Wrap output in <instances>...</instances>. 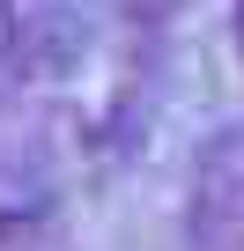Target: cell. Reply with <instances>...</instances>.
Listing matches in <instances>:
<instances>
[{
    "instance_id": "cell-1",
    "label": "cell",
    "mask_w": 244,
    "mask_h": 251,
    "mask_svg": "<svg viewBox=\"0 0 244 251\" xmlns=\"http://www.w3.org/2000/svg\"><path fill=\"white\" fill-rule=\"evenodd\" d=\"M192 222L244 236V118L215 126L192 155Z\"/></svg>"
},
{
    "instance_id": "cell-2",
    "label": "cell",
    "mask_w": 244,
    "mask_h": 251,
    "mask_svg": "<svg viewBox=\"0 0 244 251\" xmlns=\"http://www.w3.org/2000/svg\"><path fill=\"white\" fill-rule=\"evenodd\" d=\"M30 37V0H0V59H15Z\"/></svg>"
},
{
    "instance_id": "cell-3",
    "label": "cell",
    "mask_w": 244,
    "mask_h": 251,
    "mask_svg": "<svg viewBox=\"0 0 244 251\" xmlns=\"http://www.w3.org/2000/svg\"><path fill=\"white\" fill-rule=\"evenodd\" d=\"M237 37H244V0H237Z\"/></svg>"
}]
</instances>
